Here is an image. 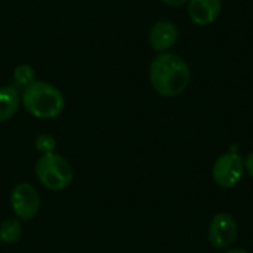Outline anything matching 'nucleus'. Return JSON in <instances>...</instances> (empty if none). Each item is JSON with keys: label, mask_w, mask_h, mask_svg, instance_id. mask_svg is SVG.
<instances>
[{"label": "nucleus", "mask_w": 253, "mask_h": 253, "mask_svg": "<svg viewBox=\"0 0 253 253\" xmlns=\"http://www.w3.org/2000/svg\"><path fill=\"white\" fill-rule=\"evenodd\" d=\"M34 147L36 150L42 154H47V153H55L56 148V139L49 135V133H40L36 141H34Z\"/></svg>", "instance_id": "12"}, {"label": "nucleus", "mask_w": 253, "mask_h": 253, "mask_svg": "<svg viewBox=\"0 0 253 253\" xmlns=\"http://www.w3.org/2000/svg\"><path fill=\"white\" fill-rule=\"evenodd\" d=\"M22 236V221L15 218H7L0 224V242L4 245H15Z\"/></svg>", "instance_id": "10"}, {"label": "nucleus", "mask_w": 253, "mask_h": 253, "mask_svg": "<svg viewBox=\"0 0 253 253\" xmlns=\"http://www.w3.org/2000/svg\"><path fill=\"white\" fill-rule=\"evenodd\" d=\"M245 173V157L237 151L221 154L212 166L213 182L224 190H230L239 185Z\"/></svg>", "instance_id": "4"}, {"label": "nucleus", "mask_w": 253, "mask_h": 253, "mask_svg": "<svg viewBox=\"0 0 253 253\" xmlns=\"http://www.w3.org/2000/svg\"><path fill=\"white\" fill-rule=\"evenodd\" d=\"M222 12V0H188L187 15L193 25L209 27Z\"/></svg>", "instance_id": "8"}, {"label": "nucleus", "mask_w": 253, "mask_h": 253, "mask_svg": "<svg viewBox=\"0 0 253 253\" xmlns=\"http://www.w3.org/2000/svg\"><path fill=\"white\" fill-rule=\"evenodd\" d=\"M148 80L157 95L176 98L188 89L191 83V68L178 53H157L150 62Z\"/></svg>", "instance_id": "1"}, {"label": "nucleus", "mask_w": 253, "mask_h": 253, "mask_svg": "<svg viewBox=\"0 0 253 253\" xmlns=\"http://www.w3.org/2000/svg\"><path fill=\"white\" fill-rule=\"evenodd\" d=\"M40 205L42 200L34 185L30 182H19L13 187L10 193V208L18 219L24 222L31 221L37 216Z\"/></svg>", "instance_id": "5"}, {"label": "nucleus", "mask_w": 253, "mask_h": 253, "mask_svg": "<svg viewBox=\"0 0 253 253\" xmlns=\"http://www.w3.org/2000/svg\"><path fill=\"white\" fill-rule=\"evenodd\" d=\"M224 253H249L246 249H242V248H230L227 251H224Z\"/></svg>", "instance_id": "15"}, {"label": "nucleus", "mask_w": 253, "mask_h": 253, "mask_svg": "<svg viewBox=\"0 0 253 253\" xmlns=\"http://www.w3.org/2000/svg\"><path fill=\"white\" fill-rule=\"evenodd\" d=\"M21 105V92L16 86L0 87V123L10 120Z\"/></svg>", "instance_id": "9"}, {"label": "nucleus", "mask_w": 253, "mask_h": 253, "mask_svg": "<svg viewBox=\"0 0 253 253\" xmlns=\"http://www.w3.org/2000/svg\"><path fill=\"white\" fill-rule=\"evenodd\" d=\"M163 4L169 6V7H173V9H179V7H184L187 6L188 0H160Z\"/></svg>", "instance_id": "14"}, {"label": "nucleus", "mask_w": 253, "mask_h": 253, "mask_svg": "<svg viewBox=\"0 0 253 253\" xmlns=\"http://www.w3.org/2000/svg\"><path fill=\"white\" fill-rule=\"evenodd\" d=\"M36 80V71L30 64H19L13 70V82L16 87H27Z\"/></svg>", "instance_id": "11"}, {"label": "nucleus", "mask_w": 253, "mask_h": 253, "mask_svg": "<svg viewBox=\"0 0 253 253\" xmlns=\"http://www.w3.org/2000/svg\"><path fill=\"white\" fill-rule=\"evenodd\" d=\"M59 253H65V252H59Z\"/></svg>", "instance_id": "16"}, {"label": "nucleus", "mask_w": 253, "mask_h": 253, "mask_svg": "<svg viewBox=\"0 0 253 253\" xmlns=\"http://www.w3.org/2000/svg\"><path fill=\"white\" fill-rule=\"evenodd\" d=\"M34 173L39 182L50 191L65 190L74 178L70 162L58 153L42 154L36 162Z\"/></svg>", "instance_id": "3"}, {"label": "nucleus", "mask_w": 253, "mask_h": 253, "mask_svg": "<svg viewBox=\"0 0 253 253\" xmlns=\"http://www.w3.org/2000/svg\"><path fill=\"white\" fill-rule=\"evenodd\" d=\"M147 40L154 52H170L179 40V28L170 19H159L150 27Z\"/></svg>", "instance_id": "7"}, {"label": "nucleus", "mask_w": 253, "mask_h": 253, "mask_svg": "<svg viewBox=\"0 0 253 253\" xmlns=\"http://www.w3.org/2000/svg\"><path fill=\"white\" fill-rule=\"evenodd\" d=\"M239 234V225L231 213L219 212L216 213L208 227V240L218 251L230 249Z\"/></svg>", "instance_id": "6"}, {"label": "nucleus", "mask_w": 253, "mask_h": 253, "mask_svg": "<svg viewBox=\"0 0 253 253\" xmlns=\"http://www.w3.org/2000/svg\"><path fill=\"white\" fill-rule=\"evenodd\" d=\"M21 104L36 119H55L64 111L65 99L62 92L53 84L34 80L22 89Z\"/></svg>", "instance_id": "2"}, {"label": "nucleus", "mask_w": 253, "mask_h": 253, "mask_svg": "<svg viewBox=\"0 0 253 253\" xmlns=\"http://www.w3.org/2000/svg\"><path fill=\"white\" fill-rule=\"evenodd\" d=\"M245 170H246V173L253 179V151H251L245 157Z\"/></svg>", "instance_id": "13"}]
</instances>
